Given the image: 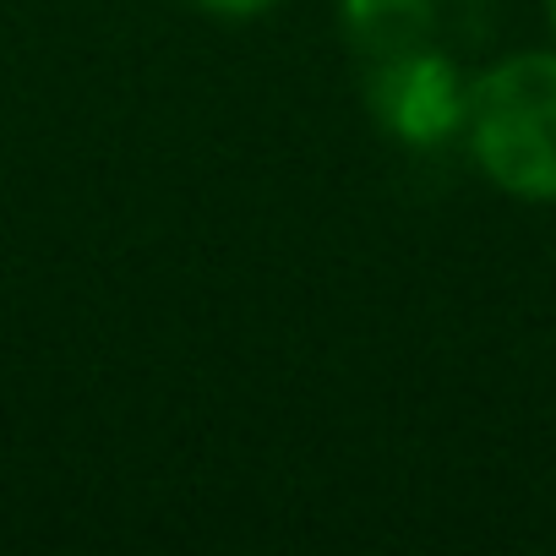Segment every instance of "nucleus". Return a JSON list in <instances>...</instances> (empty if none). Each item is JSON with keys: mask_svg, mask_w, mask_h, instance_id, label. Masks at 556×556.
<instances>
[{"mask_svg": "<svg viewBox=\"0 0 556 556\" xmlns=\"http://www.w3.org/2000/svg\"><path fill=\"white\" fill-rule=\"evenodd\" d=\"M366 104H371V121L393 142H404V148H442V142L464 137L469 83H464V72L442 50L420 45V50L371 61Z\"/></svg>", "mask_w": 556, "mask_h": 556, "instance_id": "nucleus-2", "label": "nucleus"}, {"mask_svg": "<svg viewBox=\"0 0 556 556\" xmlns=\"http://www.w3.org/2000/svg\"><path fill=\"white\" fill-rule=\"evenodd\" d=\"M339 23L366 61H388L431 45L437 0H339Z\"/></svg>", "mask_w": 556, "mask_h": 556, "instance_id": "nucleus-3", "label": "nucleus"}, {"mask_svg": "<svg viewBox=\"0 0 556 556\" xmlns=\"http://www.w3.org/2000/svg\"><path fill=\"white\" fill-rule=\"evenodd\" d=\"M191 7H202L213 17H262V12L278 7V0H191Z\"/></svg>", "mask_w": 556, "mask_h": 556, "instance_id": "nucleus-4", "label": "nucleus"}, {"mask_svg": "<svg viewBox=\"0 0 556 556\" xmlns=\"http://www.w3.org/2000/svg\"><path fill=\"white\" fill-rule=\"evenodd\" d=\"M469 153L518 202H556V50H518L469 83Z\"/></svg>", "mask_w": 556, "mask_h": 556, "instance_id": "nucleus-1", "label": "nucleus"}, {"mask_svg": "<svg viewBox=\"0 0 556 556\" xmlns=\"http://www.w3.org/2000/svg\"><path fill=\"white\" fill-rule=\"evenodd\" d=\"M545 17H551V34H556V0H545Z\"/></svg>", "mask_w": 556, "mask_h": 556, "instance_id": "nucleus-5", "label": "nucleus"}]
</instances>
